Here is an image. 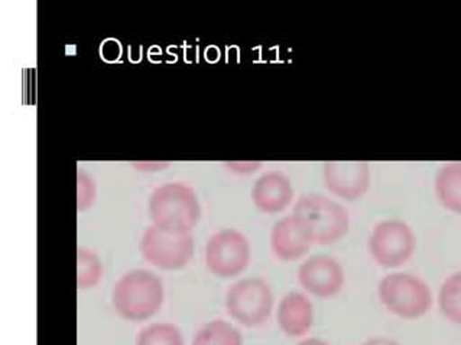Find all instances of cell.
I'll list each match as a JSON object with an SVG mask.
<instances>
[{
	"label": "cell",
	"mask_w": 461,
	"mask_h": 345,
	"mask_svg": "<svg viewBox=\"0 0 461 345\" xmlns=\"http://www.w3.org/2000/svg\"><path fill=\"white\" fill-rule=\"evenodd\" d=\"M149 216L154 226L165 232L191 234L202 217V206L193 188L169 182L150 195Z\"/></svg>",
	"instance_id": "obj_1"
},
{
	"label": "cell",
	"mask_w": 461,
	"mask_h": 345,
	"mask_svg": "<svg viewBox=\"0 0 461 345\" xmlns=\"http://www.w3.org/2000/svg\"><path fill=\"white\" fill-rule=\"evenodd\" d=\"M114 311L126 321L149 320L164 302V285L155 273L136 269L125 273L113 289Z\"/></svg>",
	"instance_id": "obj_2"
},
{
	"label": "cell",
	"mask_w": 461,
	"mask_h": 345,
	"mask_svg": "<svg viewBox=\"0 0 461 345\" xmlns=\"http://www.w3.org/2000/svg\"><path fill=\"white\" fill-rule=\"evenodd\" d=\"M293 216L305 228L312 244L320 246L343 239L350 227L348 209L326 195H303L295 202Z\"/></svg>",
	"instance_id": "obj_3"
},
{
	"label": "cell",
	"mask_w": 461,
	"mask_h": 345,
	"mask_svg": "<svg viewBox=\"0 0 461 345\" xmlns=\"http://www.w3.org/2000/svg\"><path fill=\"white\" fill-rule=\"evenodd\" d=\"M377 295L389 313L403 320H418L429 313L432 305L429 285L411 273L384 276L377 288Z\"/></svg>",
	"instance_id": "obj_4"
},
{
	"label": "cell",
	"mask_w": 461,
	"mask_h": 345,
	"mask_svg": "<svg viewBox=\"0 0 461 345\" xmlns=\"http://www.w3.org/2000/svg\"><path fill=\"white\" fill-rule=\"evenodd\" d=\"M226 309L233 320L245 327H259L274 309L271 287L260 278L239 280L227 290Z\"/></svg>",
	"instance_id": "obj_5"
},
{
	"label": "cell",
	"mask_w": 461,
	"mask_h": 345,
	"mask_svg": "<svg viewBox=\"0 0 461 345\" xmlns=\"http://www.w3.org/2000/svg\"><path fill=\"white\" fill-rule=\"evenodd\" d=\"M417 249L412 228L402 220L381 221L370 234L369 252L377 265L386 269L401 268Z\"/></svg>",
	"instance_id": "obj_6"
},
{
	"label": "cell",
	"mask_w": 461,
	"mask_h": 345,
	"mask_svg": "<svg viewBox=\"0 0 461 345\" xmlns=\"http://www.w3.org/2000/svg\"><path fill=\"white\" fill-rule=\"evenodd\" d=\"M250 261V244L246 235L235 228L214 233L205 246V265L221 279L245 272Z\"/></svg>",
	"instance_id": "obj_7"
},
{
	"label": "cell",
	"mask_w": 461,
	"mask_h": 345,
	"mask_svg": "<svg viewBox=\"0 0 461 345\" xmlns=\"http://www.w3.org/2000/svg\"><path fill=\"white\" fill-rule=\"evenodd\" d=\"M140 253L155 268L180 270L194 254V239L191 234L165 232L152 225L143 233Z\"/></svg>",
	"instance_id": "obj_8"
},
{
	"label": "cell",
	"mask_w": 461,
	"mask_h": 345,
	"mask_svg": "<svg viewBox=\"0 0 461 345\" xmlns=\"http://www.w3.org/2000/svg\"><path fill=\"white\" fill-rule=\"evenodd\" d=\"M298 282L308 294L329 299L343 289V266L327 254L312 256L298 269Z\"/></svg>",
	"instance_id": "obj_9"
},
{
	"label": "cell",
	"mask_w": 461,
	"mask_h": 345,
	"mask_svg": "<svg viewBox=\"0 0 461 345\" xmlns=\"http://www.w3.org/2000/svg\"><path fill=\"white\" fill-rule=\"evenodd\" d=\"M322 178L331 194L346 201H356L369 190L370 169L366 162H326Z\"/></svg>",
	"instance_id": "obj_10"
},
{
	"label": "cell",
	"mask_w": 461,
	"mask_h": 345,
	"mask_svg": "<svg viewBox=\"0 0 461 345\" xmlns=\"http://www.w3.org/2000/svg\"><path fill=\"white\" fill-rule=\"evenodd\" d=\"M294 199L293 185L278 171L264 173L252 188V201L265 214H278L290 206Z\"/></svg>",
	"instance_id": "obj_11"
},
{
	"label": "cell",
	"mask_w": 461,
	"mask_h": 345,
	"mask_svg": "<svg viewBox=\"0 0 461 345\" xmlns=\"http://www.w3.org/2000/svg\"><path fill=\"white\" fill-rule=\"evenodd\" d=\"M312 242L294 216L282 218L272 228L271 249L284 261H298L312 249Z\"/></svg>",
	"instance_id": "obj_12"
},
{
	"label": "cell",
	"mask_w": 461,
	"mask_h": 345,
	"mask_svg": "<svg viewBox=\"0 0 461 345\" xmlns=\"http://www.w3.org/2000/svg\"><path fill=\"white\" fill-rule=\"evenodd\" d=\"M279 328L288 337L298 338L307 334L314 323V308L304 294L290 292L282 297L276 311Z\"/></svg>",
	"instance_id": "obj_13"
},
{
	"label": "cell",
	"mask_w": 461,
	"mask_h": 345,
	"mask_svg": "<svg viewBox=\"0 0 461 345\" xmlns=\"http://www.w3.org/2000/svg\"><path fill=\"white\" fill-rule=\"evenodd\" d=\"M436 194L444 208L461 214V162H451L439 169L436 177Z\"/></svg>",
	"instance_id": "obj_14"
},
{
	"label": "cell",
	"mask_w": 461,
	"mask_h": 345,
	"mask_svg": "<svg viewBox=\"0 0 461 345\" xmlns=\"http://www.w3.org/2000/svg\"><path fill=\"white\" fill-rule=\"evenodd\" d=\"M191 345H243V337L230 323L216 320L203 325Z\"/></svg>",
	"instance_id": "obj_15"
},
{
	"label": "cell",
	"mask_w": 461,
	"mask_h": 345,
	"mask_svg": "<svg viewBox=\"0 0 461 345\" xmlns=\"http://www.w3.org/2000/svg\"><path fill=\"white\" fill-rule=\"evenodd\" d=\"M438 306L447 321L461 325V272L444 280L439 288Z\"/></svg>",
	"instance_id": "obj_16"
},
{
	"label": "cell",
	"mask_w": 461,
	"mask_h": 345,
	"mask_svg": "<svg viewBox=\"0 0 461 345\" xmlns=\"http://www.w3.org/2000/svg\"><path fill=\"white\" fill-rule=\"evenodd\" d=\"M103 276L100 257L93 250L78 247L77 250V288L90 289L99 285Z\"/></svg>",
	"instance_id": "obj_17"
},
{
	"label": "cell",
	"mask_w": 461,
	"mask_h": 345,
	"mask_svg": "<svg viewBox=\"0 0 461 345\" xmlns=\"http://www.w3.org/2000/svg\"><path fill=\"white\" fill-rule=\"evenodd\" d=\"M136 345H184V338L172 323H150L138 334Z\"/></svg>",
	"instance_id": "obj_18"
},
{
	"label": "cell",
	"mask_w": 461,
	"mask_h": 345,
	"mask_svg": "<svg viewBox=\"0 0 461 345\" xmlns=\"http://www.w3.org/2000/svg\"><path fill=\"white\" fill-rule=\"evenodd\" d=\"M97 197V188L95 180L87 172L78 169L77 173V208L86 211L95 204Z\"/></svg>",
	"instance_id": "obj_19"
},
{
	"label": "cell",
	"mask_w": 461,
	"mask_h": 345,
	"mask_svg": "<svg viewBox=\"0 0 461 345\" xmlns=\"http://www.w3.org/2000/svg\"><path fill=\"white\" fill-rule=\"evenodd\" d=\"M229 168L235 169L236 173H252L255 169L259 168V164H230Z\"/></svg>",
	"instance_id": "obj_20"
},
{
	"label": "cell",
	"mask_w": 461,
	"mask_h": 345,
	"mask_svg": "<svg viewBox=\"0 0 461 345\" xmlns=\"http://www.w3.org/2000/svg\"><path fill=\"white\" fill-rule=\"evenodd\" d=\"M362 345H401L399 342H396L395 340H391V338L386 337H375L370 338L367 341L363 342Z\"/></svg>",
	"instance_id": "obj_21"
},
{
	"label": "cell",
	"mask_w": 461,
	"mask_h": 345,
	"mask_svg": "<svg viewBox=\"0 0 461 345\" xmlns=\"http://www.w3.org/2000/svg\"><path fill=\"white\" fill-rule=\"evenodd\" d=\"M298 345H330L329 342L320 338H307L304 341H301Z\"/></svg>",
	"instance_id": "obj_22"
},
{
	"label": "cell",
	"mask_w": 461,
	"mask_h": 345,
	"mask_svg": "<svg viewBox=\"0 0 461 345\" xmlns=\"http://www.w3.org/2000/svg\"><path fill=\"white\" fill-rule=\"evenodd\" d=\"M135 166H138V168H148L149 169H154V168H164V166H167V164H149V165H148V164H140V165H135Z\"/></svg>",
	"instance_id": "obj_23"
}]
</instances>
